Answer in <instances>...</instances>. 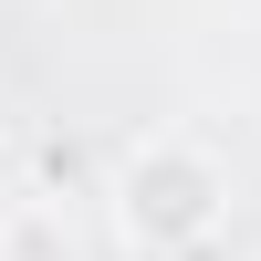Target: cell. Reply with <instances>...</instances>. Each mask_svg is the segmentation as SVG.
Listing matches in <instances>:
<instances>
[{"instance_id": "obj_1", "label": "cell", "mask_w": 261, "mask_h": 261, "mask_svg": "<svg viewBox=\"0 0 261 261\" xmlns=\"http://www.w3.org/2000/svg\"><path fill=\"white\" fill-rule=\"evenodd\" d=\"M115 220H125V241H136L146 261L209 251V241H220V220H230V178H220V157H209V146H188V136H146L136 157L115 167Z\"/></svg>"}]
</instances>
